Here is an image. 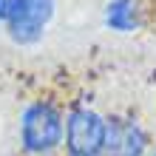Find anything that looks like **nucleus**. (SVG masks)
Listing matches in <instances>:
<instances>
[{"instance_id":"obj_1","label":"nucleus","mask_w":156,"mask_h":156,"mask_svg":"<svg viewBox=\"0 0 156 156\" xmlns=\"http://www.w3.org/2000/svg\"><path fill=\"white\" fill-rule=\"evenodd\" d=\"M66 133V108L51 97H37L20 111L17 142L29 156H54L62 151Z\"/></svg>"},{"instance_id":"obj_2","label":"nucleus","mask_w":156,"mask_h":156,"mask_svg":"<svg viewBox=\"0 0 156 156\" xmlns=\"http://www.w3.org/2000/svg\"><path fill=\"white\" fill-rule=\"evenodd\" d=\"M105 145V114L88 102H71L66 108V156H102Z\"/></svg>"},{"instance_id":"obj_3","label":"nucleus","mask_w":156,"mask_h":156,"mask_svg":"<svg viewBox=\"0 0 156 156\" xmlns=\"http://www.w3.org/2000/svg\"><path fill=\"white\" fill-rule=\"evenodd\" d=\"M57 14V0H6L3 29L17 45H34L45 37Z\"/></svg>"},{"instance_id":"obj_4","label":"nucleus","mask_w":156,"mask_h":156,"mask_svg":"<svg viewBox=\"0 0 156 156\" xmlns=\"http://www.w3.org/2000/svg\"><path fill=\"white\" fill-rule=\"evenodd\" d=\"M153 148L142 119L128 111L105 114V145L102 156H148Z\"/></svg>"},{"instance_id":"obj_5","label":"nucleus","mask_w":156,"mask_h":156,"mask_svg":"<svg viewBox=\"0 0 156 156\" xmlns=\"http://www.w3.org/2000/svg\"><path fill=\"white\" fill-rule=\"evenodd\" d=\"M102 26L111 34H136L145 26L142 0H108L102 6Z\"/></svg>"},{"instance_id":"obj_6","label":"nucleus","mask_w":156,"mask_h":156,"mask_svg":"<svg viewBox=\"0 0 156 156\" xmlns=\"http://www.w3.org/2000/svg\"><path fill=\"white\" fill-rule=\"evenodd\" d=\"M3 14H6V0H0V26H3Z\"/></svg>"},{"instance_id":"obj_7","label":"nucleus","mask_w":156,"mask_h":156,"mask_svg":"<svg viewBox=\"0 0 156 156\" xmlns=\"http://www.w3.org/2000/svg\"><path fill=\"white\" fill-rule=\"evenodd\" d=\"M148 156H156V148H151V153H148Z\"/></svg>"}]
</instances>
